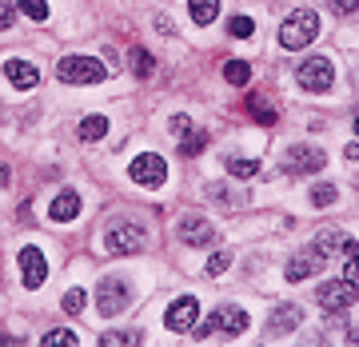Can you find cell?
<instances>
[{
    "instance_id": "obj_1",
    "label": "cell",
    "mask_w": 359,
    "mask_h": 347,
    "mask_svg": "<svg viewBox=\"0 0 359 347\" xmlns=\"http://www.w3.org/2000/svg\"><path fill=\"white\" fill-rule=\"evenodd\" d=\"M248 311L240 304H219L212 315H208L200 327H196V339H212V335H224V339H236V335L248 332Z\"/></svg>"
},
{
    "instance_id": "obj_2",
    "label": "cell",
    "mask_w": 359,
    "mask_h": 347,
    "mask_svg": "<svg viewBox=\"0 0 359 347\" xmlns=\"http://www.w3.org/2000/svg\"><path fill=\"white\" fill-rule=\"evenodd\" d=\"M144 247H148V231L136 219H116L104 231V252H112V256H136Z\"/></svg>"
},
{
    "instance_id": "obj_3",
    "label": "cell",
    "mask_w": 359,
    "mask_h": 347,
    "mask_svg": "<svg viewBox=\"0 0 359 347\" xmlns=\"http://www.w3.org/2000/svg\"><path fill=\"white\" fill-rule=\"evenodd\" d=\"M316 36H320V16L311 13V8H295V13L280 25V44H283L287 52L308 48Z\"/></svg>"
},
{
    "instance_id": "obj_4",
    "label": "cell",
    "mask_w": 359,
    "mask_h": 347,
    "mask_svg": "<svg viewBox=\"0 0 359 347\" xmlns=\"http://www.w3.org/2000/svg\"><path fill=\"white\" fill-rule=\"evenodd\" d=\"M56 80H65V84H100V80H108V68L96 56H65L56 64Z\"/></svg>"
},
{
    "instance_id": "obj_5",
    "label": "cell",
    "mask_w": 359,
    "mask_h": 347,
    "mask_svg": "<svg viewBox=\"0 0 359 347\" xmlns=\"http://www.w3.org/2000/svg\"><path fill=\"white\" fill-rule=\"evenodd\" d=\"M96 308H100V315H120V311L132 308V287L124 280H116V275H104L100 287H96Z\"/></svg>"
},
{
    "instance_id": "obj_6",
    "label": "cell",
    "mask_w": 359,
    "mask_h": 347,
    "mask_svg": "<svg viewBox=\"0 0 359 347\" xmlns=\"http://www.w3.org/2000/svg\"><path fill=\"white\" fill-rule=\"evenodd\" d=\"M355 296H359V283H351L347 275H339V280H327V283H320V308L323 311H347L351 304H355Z\"/></svg>"
},
{
    "instance_id": "obj_7",
    "label": "cell",
    "mask_w": 359,
    "mask_h": 347,
    "mask_svg": "<svg viewBox=\"0 0 359 347\" xmlns=\"http://www.w3.org/2000/svg\"><path fill=\"white\" fill-rule=\"evenodd\" d=\"M323 164H327V156L316 144H292L287 160H283V172L287 176H308V172H323Z\"/></svg>"
},
{
    "instance_id": "obj_8",
    "label": "cell",
    "mask_w": 359,
    "mask_h": 347,
    "mask_svg": "<svg viewBox=\"0 0 359 347\" xmlns=\"http://www.w3.org/2000/svg\"><path fill=\"white\" fill-rule=\"evenodd\" d=\"M176 236H180L188 247H212V244L219 240L216 224H212V219H204V216H180Z\"/></svg>"
},
{
    "instance_id": "obj_9",
    "label": "cell",
    "mask_w": 359,
    "mask_h": 347,
    "mask_svg": "<svg viewBox=\"0 0 359 347\" xmlns=\"http://www.w3.org/2000/svg\"><path fill=\"white\" fill-rule=\"evenodd\" d=\"M299 88H308V92H327L332 88V80H335V68L327 56H308L304 64H299Z\"/></svg>"
},
{
    "instance_id": "obj_10",
    "label": "cell",
    "mask_w": 359,
    "mask_h": 347,
    "mask_svg": "<svg viewBox=\"0 0 359 347\" xmlns=\"http://www.w3.org/2000/svg\"><path fill=\"white\" fill-rule=\"evenodd\" d=\"M128 176H132V184H140V188H160V184L168 180L164 156H156V152L136 156V160H132V168H128Z\"/></svg>"
},
{
    "instance_id": "obj_11",
    "label": "cell",
    "mask_w": 359,
    "mask_h": 347,
    "mask_svg": "<svg viewBox=\"0 0 359 347\" xmlns=\"http://www.w3.org/2000/svg\"><path fill=\"white\" fill-rule=\"evenodd\" d=\"M44 280H48V259H44V252L36 244L20 247V283H25L28 292H36Z\"/></svg>"
},
{
    "instance_id": "obj_12",
    "label": "cell",
    "mask_w": 359,
    "mask_h": 347,
    "mask_svg": "<svg viewBox=\"0 0 359 347\" xmlns=\"http://www.w3.org/2000/svg\"><path fill=\"white\" fill-rule=\"evenodd\" d=\"M304 315H308L304 304H276V311L268 315V335H276V339H280V335H292L295 327L304 323Z\"/></svg>"
},
{
    "instance_id": "obj_13",
    "label": "cell",
    "mask_w": 359,
    "mask_h": 347,
    "mask_svg": "<svg viewBox=\"0 0 359 347\" xmlns=\"http://www.w3.org/2000/svg\"><path fill=\"white\" fill-rule=\"evenodd\" d=\"M196 315H200V299L196 296H180L172 308L164 311V327L168 332H188L196 323Z\"/></svg>"
},
{
    "instance_id": "obj_14",
    "label": "cell",
    "mask_w": 359,
    "mask_h": 347,
    "mask_svg": "<svg viewBox=\"0 0 359 347\" xmlns=\"http://www.w3.org/2000/svg\"><path fill=\"white\" fill-rule=\"evenodd\" d=\"M320 268H323V256L316 252V247H308L304 256H295L292 264H287V271H283V275H287V283H304V280H311Z\"/></svg>"
},
{
    "instance_id": "obj_15",
    "label": "cell",
    "mask_w": 359,
    "mask_h": 347,
    "mask_svg": "<svg viewBox=\"0 0 359 347\" xmlns=\"http://www.w3.org/2000/svg\"><path fill=\"white\" fill-rule=\"evenodd\" d=\"M4 76L13 80L16 88H36L40 84V72H36V64H28V60H8V64H4Z\"/></svg>"
},
{
    "instance_id": "obj_16",
    "label": "cell",
    "mask_w": 359,
    "mask_h": 347,
    "mask_svg": "<svg viewBox=\"0 0 359 347\" xmlns=\"http://www.w3.org/2000/svg\"><path fill=\"white\" fill-rule=\"evenodd\" d=\"M48 216H52V219H60V224H68V219H76V216H80V196L72 192V188H65V192H60L56 200H52Z\"/></svg>"
},
{
    "instance_id": "obj_17",
    "label": "cell",
    "mask_w": 359,
    "mask_h": 347,
    "mask_svg": "<svg viewBox=\"0 0 359 347\" xmlns=\"http://www.w3.org/2000/svg\"><path fill=\"white\" fill-rule=\"evenodd\" d=\"M347 240H351L347 231H339V228H323L320 236H316V244H311V247H316V252H320V256L327 259V256H335V252H344Z\"/></svg>"
},
{
    "instance_id": "obj_18",
    "label": "cell",
    "mask_w": 359,
    "mask_h": 347,
    "mask_svg": "<svg viewBox=\"0 0 359 347\" xmlns=\"http://www.w3.org/2000/svg\"><path fill=\"white\" fill-rule=\"evenodd\" d=\"M108 136V116H88V120H80V140L84 144H96Z\"/></svg>"
},
{
    "instance_id": "obj_19",
    "label": "cell",
    "mask_w": 359,
    "mask_h": 347,
    "mask_svg": "<svg viewBox=\"0 0 359 347\" xmlns=\"http://www.w3.org/2000/svg\"><path fill=\"white\" fill-rule=\"evenodd\" d=\"M188 16L196 25H212L219 16V0H188Z\"/></svg>"
},
{
    "instance_id": "obj_20",
    "label": "cell",
    "mask_w": 359,
    "mask_h": 347,
    "mask_svg": "<svg viewBox=\"0 0 359 347\" xmlns=\"http://www.w3.org/2000/svg\"><path fill=\"white\" fill-rule=\"evenodd\" d=\"M224 80L236 84V88H244L248 80H252V64H244V60H228V64H224Z\"/></svg>"
},
{
    "instance_id": "obj_21",
    "label": "cell",
    "mask_w": 359,
    "mask_h": 347,
    "mask_svg": "<svg viewBox=\"0 0 359 347\" xmlns=\"http://www.w3.org/2000/svg\"><path fill=\"white\" fill-rule=\"evenodd\" d=\"M40 343H44V347H80V335L68 332V327H52Z\"/></svg>"
},
{
    "instance_id": "obj_22",
    "label": "cell",
    "mask_w": 359,
    "mask_h": 347,
    "mask_svg": "<svg viewBox=\"0 0 359 347\" xmlns=\"http://www.w3.org/2000/svg\"><path fill=\"white\" fill-rule=\"evenodd\" d=\"M152 68H156L152 52H148V48H132V72H136V76L148 80V76H152Z\"/></svg>"
},
{
    "instance_id": "obj_23",
    "label": "cell",
    "mask_w": 359,
    "mask_h": 347,
    "mask_svg": "<svg viewBox=\"0 0 359 347\" xmlns=\"http://www.w3.org/2000/svg\"><path fill=\"white\" fill-rule=\"evenodd\" d=\"M339 200V188L335 184H316L311 188V207H332Z\"/></svg>"
},
{
    "instance_id": "obj_24",
    "label": "cell",
    "mask_w": 359,
    "mask_h": 347,
    "mask_svg": "<svg viewBox=\"0 0 359 347\" xmlns=\"http://www.w3.org/2000/svg\"><path fill=\"white\" fill-rule=\"evenodd\" d=\"M228 32H231L236 40H248L252 32H256V20H252V16H244V13H236V16L228 20Z\"/></svg>"
},
{
    "instance_id": "obj_25",
    "label": "cell",
    "mask_w": 359,
    "mask_h": 347,
    "mask_svg": "<svg viewBox=\"0 0 359 347\" xmlns=\"http://www.w3.org/2000/svg\"><path fill=\"white\" fill-rule=\"evenodd\" d=\"M16 8L28 16V20H48V0H16Z\"/></svg>"
},
{
    "instance_id": "obj_26",
    "label": "cell",
    "mask_w": 359,
    "mask_h": 347,
    "mask_svg": "<svg viewBox=\"0 0 359 347\" xmlns=\"http://www.w3.org/2000/svg\"><path fill=\"white\" fill-rule=\"evenodd\" d=\"M344 256H347V264H344V275H347L351 283H359V244H355V240H347Z\"/></svg>"
},
{
    "instance_id": "obj_27",
    "label": "cell",
    "mask_w": 359,
    "mask_h": 347,
    "mask_svg": "<svg viewBox=\"0 0 359 347\" xmlns=\"http://www.w3.org/2000/svg\"><path fill=\"white\" fill-rule=\"evenodd\" d=\"M228 172H231V180H252L259 172L256 160H228Z\"/></svg>"
},
{
    "instance_id": "obj_28",
    "label": "cell",
    "mask_w": 359,
    "mask_h": 347,
    "mask_svg": "<svg viewBox=\"0 0 359 347\" xmlns=\"http://www.w3.org/2000/svg\"><path fill=\"white\" fill-rule=\"evenodd\" d=\"M248 108H252V116H256L259 124H276V108H271V104H264L259 96H252V100H248Z\"/></svg>"
},
{
    "instance_id": "obj_29",
    "label": "cell",
    "mask_w": 359,
    "mask_h": 347,
    "mask_svg": "<svg viewBox=\"0 0 359 347\" xmlns=\"http://www.w3.org/2000/svg\"><path fill=\"white\" fill-rule=\"evenodd\" d=\"M84 304H88V296H84L80 287H72V292H65V304H60V308H65L68 315H80V311H84Z\"/></svg>"
},
{
    "instance_id": "obj_30",
    "label": "cell",
    "mask_w": 359,
    "mask_h": 347,
    "mask_svg": "<svg viewBox=\"0 0 359 347\" xmlns=\"http://www.w3.org/2000/svg\"><path fill=\"white\" fill-rule=\"evenodd\" d=\"M180 148H184V156H200L208 148V132H196V136H184L180 140Z\"/></svg>"
},
{
    "instance_id": "obj_31",
    "label": "cell",
    "mask_w": 359,
    "mask_h": 347,
    "mask_svg": "<svg viewBox=\"0 0 359 347\" xmlns=\"http://www.w3.org/2000/svg\"><path fill=\"white\" fill-rule=\"evenodd\" d=\"M100 343H104V347H112V343L136 347V343H140V335H136V332H112V335H100Z\"/></svg>"
},
{
    "instance_id": "obj_32",
    "label": "cell",
    "mask_w": 359,
    "mask_h": 347,
    "mask_svg": "<svg viewBox=\"0 0 359 347\" xmlns=\"http://www.w3.org/2000/svg\"><path fill=\"white\" fill-rule=\"evenodd\" d=\"M228 264H231L228 252H216V256H208L204 271H208V275H224V271H228Z\"/></svg>"
},
{
    "instance_id": "obj_33",
    "label": "cell",
    "mask_w": 359,
    "mask_h": 347,
    "mask_svg": "<svg viewBox=\"0 0 359 347\" xmlns=\"http://www.w3.org/2000/svg\"><path fill=\"white\" fill-rule=\"evenodd\" d=\"M168 128L176 132L180 140H184V136H188V132H192V120H188V116L180 112V116H172V120H168Z\"/></svg>"
},
{
    "instance_id": "obj_34",
    "label": "cell",
    "mask_w": 359,
    "mask_h": 347,
    "mask_svg": "<svg viewBox=\"0 0 359 347\" xmlns=\"http://www.w3.org/2000/svg\"><path fill=\"white\" fill-rule=\"evenodd\" d=\"M16 20V0H0V28H13Z\"/></svg>"
},
{
    "instance_id": "obj_35",
    "label": "cell",
    "mask_w": 359,
    "mask_h": 347,
    "mask_svg": "<svg viewBox=\"0 0 359 347\" xmlns=\"http://www.w3.org/2000/svg\"><path fill=\"white\" fill-rule=\"evenodd\" d=\"M208 200H219V204L236 207V200H231V196H228V188H224V184H208Z\"/></svg>"
},
{
    "instance_id": "obj_36",
    "label": "cell",
    "mask_w": 359,
    "mask_h": 347,
    "mask_svg": "<svg viewBox=\"0 0 359 347\" xmlns=\"http://www.w3.org/2000/svg\"><path fill=\"white\" fill-rule=\"evenodd\" d=\"M332 4V13H339V16H351L359 8V0H327Z\"/></svg>"
},
{
    "instance_id": "obj_37",
    "label": "cell",
    "mask_w": 359,
    "mask_h": 347,
    "mask_svg": "<svg viewBox=\"0 0 359 347\" xmlns=\"http://www.w3.org/2000/svg\"><path fill=\"white\" fill-rule=\"evenodd\" d=\"M8 176H13V172H8V168L0 164V188H8Z\"/></svg>"
},
{
    "instance_id": "obj_38",
    "label": "cell",
    "mask_w": 359,
    "mask_h": 347,
    "mask_svg": "<svg viewBox=\"0 0 359 347\" xmlns=\"http://www.w3.org/2000/svg\"><path fill=\"white\" fill-rule=\"evenodd\" d=\"M347 160H359V144H347Z\"/></svg>"
},
{
    "instance_id": "obj_39",
    "label": "cell",
    "mask_w": 359,
    "mask_h": 347,
    "mask_svg": "<svg viewBox=\"0 0 359 347\" xmlns=\"http://www.w3.org/2000/svg\"><path fill=\"white\" fill-rule=\"evenodd\" d=\"M347 339H351V343H359V327H355V332H347Z\"/></svg>"
},
{
    "instance_id": "obj_40",
    "label": "cell",
    "mask_w": 359,
    "mask_h": 347,
    "mask_svg": "<svg viewBox=\"0 0 359 347\" xmlns=\"http://www.w3.org/2000/svg\"><path fill=\"white\" fill-rule=\"evenodd\" d=\"M0 343H13V339H8V335H0Z\"/></svg>"
},
{
    "instance_id": "obj_41",
    "label": "cell",
    "mask_w": 359,
    "mask_h": 347,
    "mask_svg": "<svg viewBox=\"0 0 359 347\" xmlns=\"http://www.w3.org/2000/svg\"><path fill=\"white\" fill-rule=\"evenodd\" d=\"M355 132H359V112H355Z\"/></svg>"
}]
</instances>
